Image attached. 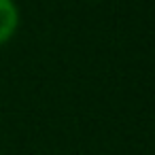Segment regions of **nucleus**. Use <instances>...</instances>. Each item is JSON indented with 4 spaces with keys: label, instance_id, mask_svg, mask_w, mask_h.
Listing matches in <instances>:
<instances>
[{
    "label": "nucleus",
    "instance_id": "nucleus-1",
    "mask_svg": "<svg viewBox=\"0 0 155 155\" xmlns=\"http://www.w3.org/2000/svg\"><path fill=\"white\" fill-rule=\"evenodd\" d=\"M19 26V11L13 0H0V45L13 38Z\"/></svg>",
    "mask_w": 155,
    "mask_h": 155
}]
</instances>
